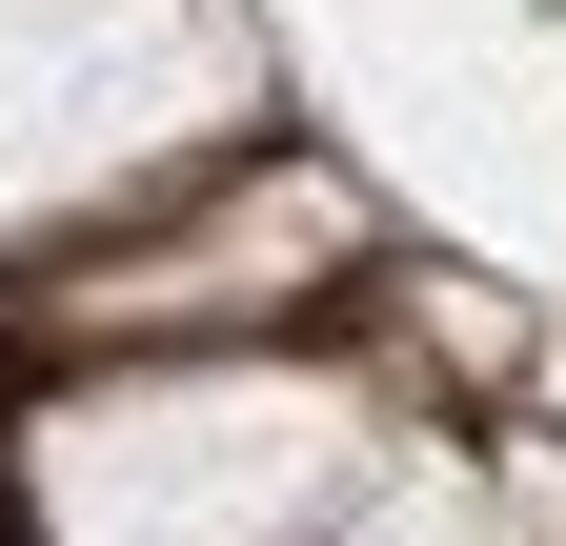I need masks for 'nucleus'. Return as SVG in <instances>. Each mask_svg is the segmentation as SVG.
Segmentation results:
<instances>
[{
  "instance_id": "1",
  "label": "nucleus",
  "mask_w": 566,
  "mask_h": 546,
  "mask_svg": "<svg viewBox=\"0 0 566 546\" xmlns=\"http://www.w3.org/2000/svg\"><path fill=\"white\" fill-rule=\"evenodd\" d=\"M21 486L41 546H324L385 486V405L324 365H142L102 405H41Z\"/></svg>"
},
{
  "instance_id": "4",
  "label": "nucleus",
  "mask_w": 566,
  "mask_h": 546,
  "mask_svg": "<svg viewBox=\"0 0 566 546\" xmlns=\"http://www.w3.org/2000/svg\"><path fill=\"white\" fill-rule=\"evenodd\" d=\"M324 546H526V526H506V465H485V445H385V486L344 506Z\"/></svg>"
},
{
  "instance_id": "3",
  "label": "nucleus",
  "mask_w": 566,
  "mask_h": 546,
  "mask_svg": "<svg viewBox=\"0 0 566 546\" xmlns=\"http://www.w3.org/2000/svg\"><path fill=\"white\" fill-rule=\"evenodd\" d=\"M344 243H365V223H344V182H324V162H283V182L243 162L182 243H122V263L82 243V263H61V324H283Z\"/></svg>"
},
{
  "instance_id": "2",
  "label": "nucleus",
  "mask_w": 566,
  "mask_h": 546,
  "mask_svg": "<svg viewBox=\"0 0 566 546\" xmlns=\"http://www.w3.org/2000/svg\"><path fill=\"white\" fill-rule=\"evenodd\" d=\"M223 122H243L223 0H0V223H61L82 182L122 202Z\"/></svg>"
}]
</instances>
